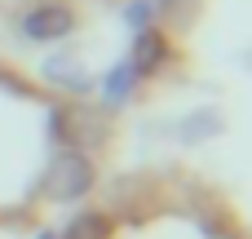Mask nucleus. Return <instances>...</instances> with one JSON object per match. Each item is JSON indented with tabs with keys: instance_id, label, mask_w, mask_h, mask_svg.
Wrapping results in <instances>:
<instances>
[{
	"instance_id": "nucleus-1",
	"label": "nucleus",
	"mask_w": 252,
	"mask_h": 239,
	"mask_svg": "<svg viewBox=\"0 0 252 239\" xmlns=\"http://www.w3.org/2000/svg\"><path fill=\"white\" fill-rule=\"evenodd\" d=\"M89 186H93V164L80 151H62L44 173V195L49 200H80Z\"/></svg>"
},
{
	"instance_id": "nucleus-2",
	"label": "nucleus",
	"mask_w": 252,
	"mask_h": 239,
	"mask_svg": "<svg viewBox=\"0 0 252 239\" xmlns=\"http://www.w3.org/2000/svg\"><path fill=\"white\" fill-rule=\"evenodd\" d=\"M75 27V13L66 4H35L31 13H22V35L31 40H58Z\"/></svg>"
},
{
	"instance_id": "nucleus-3",
	"label": "nucleus",
	"mask_w": 252,
	"mask_h": 239,
	"mask_svg": "<svg viewBox=\"0 0 252 239\" xmlns=\"http://www.w3.org/2000/svg\"><path fill=\"white\" fill-rule=\"evenodd\" d=\"M155 62H159V40H151V35H146V40L137 44V62H133V71H151Z\"/></svg>"
},
{
	"instance_id": "nucleus-4",
	"label": "nucleus",
	"mask_w": 252,
	"mask_h": 239,
	"mask_svg": "<svg viewBox=\"0 0 252 239\" xmlns=\"http://www.w3.org/2000/svg\"><path fill=\"white\" fill-rule=\"evenodd\" d=\"M66 239H102V222H97V217H80Z\"/></svg>"
},
{
	"instance_id": "nucleus-5",
	"label": "nucleus",
	"mask_w": 252,
	"mask_h": 239,
	"mask_svg": "<svg viewBox=\"0 0 252 239\" xmlns=\"http://www.w3.org/2000/svg\"><path fill=\"white\" fill-rule=\"evenodd\" d=\"M128 80H133V67H124V71H111V80H106L111 98H124V93H128Z\"/></svg>"
}]
</instances>
